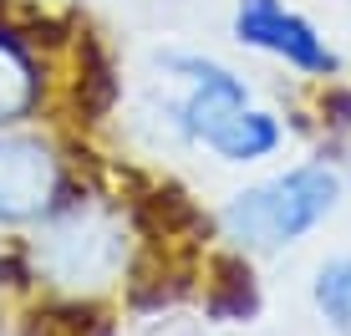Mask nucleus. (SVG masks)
<instances>
[{
    "label": "nucleus",
    "mask_w": 351,
    "mask_h": 336,
    "mask_svg": "<svg viewBox=\"0 0 351 336\" xmlns=\"http://www.w3.org/2000/svg\"><path fill=\"white\" fill-rule=\"evenodd\" d=\"M132 260V230L128 214L107 194L71 189L26 239L31 280L71 301H97L128 275Z\"/></svg>",
    "instance_id": "obj_3"
},
{
    "label": "nucleus",
    "mask_w": 351,
    "mask_h": 336,
    "mask_svg": "<svg viewBox=\"0 0 351 336\" xmlns=\"http://www.w3.org/2000/svg\"><path fill=\"white\" fill-rule=\"evenodd\" d=\"M346 163L331 153H306V158L270 168V173L250 178L245 189H234L214 224L239 255H280V250L300 245L321 230L326 219H336V209L346 204Z\"/></svg>",
    "instance_id": "obj_2"
},
{
    "label": "nucleus",
    "mask_w": 351,
    "mask_h": 336,
    "mask_svg": "<svg viewBox=\"0 0 351 336\" xmlns=\"http://www.w3.org/2000/svg\"><path fill=\"white\" fill-rule=\"evenodd\" d=\"M71 189V158L51 128H0V230H36Z\"/></svg>",
    "instance_id": "obj_5"
},
{
    "label": "nucleus",
    "mask_w": 351,
    "mask_h": 336,
    "mask_svg": "<svg viewBox=\"0 0 351 336\" xmlns=\"http://www.w3.org/2000/svg\"><path fill=\"white\" fill-rule=\"evenodd\" d=\"M311 306L331 336H351V250L326 255L311 275Z\"/></svg>",
    "instance_id": "obj_7"
},
{
    "label": "nucleus",
    "mask_w": 351,
    "mask_h": 336,
    "mask_svg": "<svg viewBox=\"0 0 351 336\" xmlns=\"http://www.w3.org/2000/svg\"><path fill=\"white\" fill-rule=\"evenodd\" d=\"M51 56L41 51V36H31L0 5V128H26L41 123L51 107Z\"/></svg>",
    "instance_id": "obj_6"
},
{
    "label": "nucleus",
    "mask_w": 351,
    "mask_h": 336,
    "mask_svg": "<svg viewBox=\"0 0 351 336\" xmlns=\"http://www.w3.org/2000/svg\"><path fill=\"white\" fill-rule=\"evenodd\" d=\"M153 82V117L163 123V133L224 168H265L295 138L285 107L265 102L239 67L199 46H158Z\"/></svg>",
    "instance_id": "obj_1"
},
{
    "label": "nucleus",
    "mask_w": 351,
    "mask_h": 336,
    "mask_svg": "<svg viewBox=\"0 0 351 336\" xmlns=\"http://www.w3.org/2000/svg\"><path fill=\"white\" fill-rule=\"evenodd\" d=\"M229 41L306 87H336L346 71L336 41L290 0H229Z\"/></svg>",
    "instance_id": "obj_4"
}]
</instances>
